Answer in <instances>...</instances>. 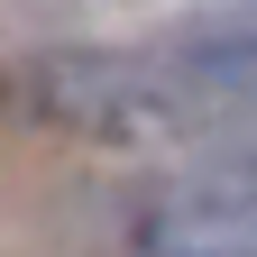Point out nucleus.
I'll return each mask as SVG.
<instances>
[{
	"label": "nucleus",
	"instance_id": "nucleus-2",
	"mask_svg": "<svg viewBox=\"0 0 257 257\" xmlns=\"http://www.w3.org/2000/svg\"><path fill=\"white\" fill-rule=\"evenodd\" d=\"M175 257H257V248H175Z\"/></svg>",
	"mask_w": 257,
	"mask_h": 257
},
{
	"label": "nucleus",
	"instance_id": "nucleus-1",
	"mask_svg": "<svg viewBox=\"0 0 257 257\" xmlns=\"http://www.w3.org/2000/svg\"><path fill=\"white\" fill-rule=\"evenodd\" d=\"M156 64H166V74H175V92H193V101L257 110V10H211V19L166 28Z\"/></svg>",
	"mask_w": 257,
	"mask_h": 257
}]
</instances>
